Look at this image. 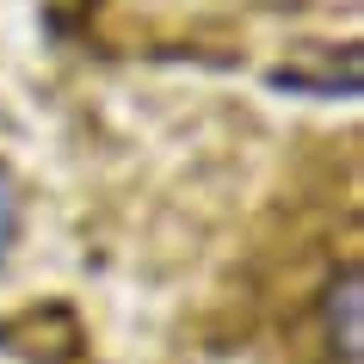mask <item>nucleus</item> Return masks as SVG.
<instances>
[{"instance_id":"obj_1","label":"nucleus","mask_w":364,"mask_h":364,"mask_svg":"<svg viewBox=\"0 0 364 364\" xmlns=\"http://www.w3.org/2000/svg\"><path fill=\"white\" fill-rule=\"evenodd\" d=\"M13 229H19V204H13V186H6V173H0V253L13 241Z\"/></svg>"}]
</instances>
